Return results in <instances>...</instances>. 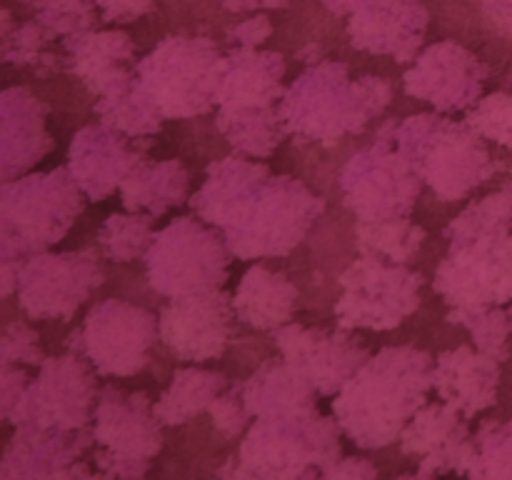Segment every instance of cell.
Here are the masks:
<instances>
[{
    "instance_id": "cell-25",
    "label": "cell",
    "mask_w": 512,
    "mask_h": 480,
    "mask_svg": "<svg viewBox=\"0 0 512 480\" xmlns=\"http://www.w3.org/2000/svg\"><path fill=\"white\" fill-rule=\"evenodd\" d=\"M285 60L273 50L233 48L218 63L215 105L218 108H248V105H280Z\"/></svg>"
},
{
    "instance_id": "cell-41",
    "label": "cell",
    "mask_w": 512,
    "mask_h": 480,
    "mask_svg": "<svg viewBox=\"0 0 512 480\" xmlns=\"http://www.w3.org/2000/svg\"><path fill=\"white\" fill-rule=\"evenodd\" d=\"M95 475L100 478H143L150 470L148 458H128V455L110 453L100 448L95 453Z\"/></svg>"
},
{
    "instance_id": "cell-11",
    "label": "cell",
    "mask_w": 512,
    "mask_h": 480,
    "mask_svg": "<svg viewBox=\"0 0 512 480\" xmlns=\"http://www.w3.org/2000/svg\"><path fill=\"white\" fill-rule=\"evenodd\" d=\"M338 328L395 330L420 308L423 275L408 265L360 253L338 278Z\"/></svg>"
},
{
    "instance_id": "cell-13",
    "label": "cell",
    "mask_w": 512,
    "mask_h": 480,
    "mask_svg": "<svg viewBox=\"0 0 512 480\" xmlns=\"http://www.w3.org/2000/svg\"><path fill=\"white\" fill-rule=\"evenodd\" d=\"M85 355L73 353L45 358L38 378L28 383L10 425H43V428H88L98 405V380Z\"/></svg>"
},
{
    "instance_id": "cell-44",
    "label": "cell",
    "mask_w": 512,
    "mask_h": 480,
    "mask_svg": "<svg viewBox=\"0 0 512 480\" xmlns=\"http://www.w3.org/2000/svg\"><path fill=\"white\" fill-rule=\"evenodd\" d=\"M273 35V23H270L268 15H253V18L243 20V23L235 25L228 33V40H233L235 48H260L265 40Z\"/></svg>"
},
{
    "instance_id": "cell-14",
    "label": "cell",
    "mask_w": 512,
    "mask_h": 480,
    "mask_svg": "<svg viewBox=\"0 0 512 480\" xmlns=\"http://www.w3.org/2000/svg\"><path fill=\"white\" fill-rule=\"evenodd\" d=\"M105 283V268L93 248L35 253L18 283V305L35 320H70Z\"/></svg>"
},
{
    "instance_id": "cell-50",
    "label": "cell",
    "mask_w": 512,
    "mask_h": 480,
    "mask_svg": "<svg viewBox=\"0 0 512 480\" xmlns=\"http://www.w3.org/2000/svg\"><path fill=\"white\" fill-rule=\"evenodd\" d=\"M510 323H512V310H510Z\"/></svg>"
},
{
    "instance_id": "cell-42",
    "label": "cell",
    "mask_w": 512,
    "mask_h": 480,
    "mask_svg": "<svg viewBox=\"0 0 512 480\" xmlns=\"http://www.w3.org/2000/svg\"><path fill=\"white\" fill-rule=\"evenodd\" d=\"M3 370H0V415H3L5 423H10L15 408L23 400L25 390H28V375L20 365L13 363H0Z\"/></svg>"
},
{
    "instance_id": "cell-49",
    "label": "cell",
    "mask_w": 512,
    "mask_h": 480,
    "mask_svg": "<svg viewBox=\"0 0 512 480\" xmlns=\"http://www.w3.org/2000/svg\"><path fill=\"white\" fill-rule=\"evenodd\" d=\"M25 5H33V8H38V10H43V8H48L50 3H53V0H23Z\"/></svg>"
},
{
    "instance_id": "cell-22",
    "label": "cell",
    "mask_w": 512,
    "mask_h": 480,
    "mask_svg": "<svg viewBox=\"0 0 512 480\" xmlns=\"http://www.w3.org/2000/svg\"><path fill=\"white\" fill-rule=\"evenodd\" d=\"M153 403L145 393L105 385L93 415V438L100 448L128 458L153 460L163 448V430Z\"/></svg>"
},
{
    "instance_id": "cell-5",
    "label": "cell",
    "mask_w": 512,
    "mask_h": 480,
    "mask_svg": "<svg viewBox=\"0 0 512 480\" xmlns=\"http://www.w3.org/2000/svg\"><path fill=\"white\" fill-rule=\"evenodd\" d=\"M338 420L320 415V410L305 413L258 415L245 430L238 455L228 460L218 475L233 478L298 480L323 478L325 470L340 458Z\"/></svg>"
},
{
    "instance_id": "cell-12",
    "label": "cell",
    "mask_w": 512,
    "mask_h": 480,
    "mask_svg": "<svg viewBox=\"0 0 512 480\" xmlns=\"http://www.w3.org/2000/svg\"><path fill=\"white\" fill-rule=\"evenodd\" d=\"M160 340V320L143 305L108 298L93 305L68 348L85 355L105 378H133L148 368Z\"/></svg>"
},
{
    "instance_id": "cell-28",
    "label": "cell",
    "mask_w": 512,
    "mask_h": 480,
    "mask_svg": "<svg viewBox=\"0 0 512 480\" xmlns=\"http://www.w3.org/2000/svg\"><path fill=\"white\" fill-rule=\"evenodd\" d=\"M243 398L250 415L305 413L318 408V390L288 360L273 358L243 380Z\"/></svg>"
},
{
    "instance_id": "cell-33",
    "label": "cell",
    "mask_w": 512,
    "mask_h": 480,
    "mask_svg": "<svg viewBox=\"0 0 512 480\" xmlns=\"http://www.w3.org/2000/svg\"><path fill=\"white\" fill-rule=\"evenodd\" d=\"M425 243V230L410 218L358 220L355 245L363 255H375L390 263L408 265Z\"/></svg>"
},
{
    "instance_id": "cell-8",
    "label": "cell",
    "mask_w": 512,
    "mask_h": 480,
    "mask_svg": "<svg viewBox=\"0 0 512 480\" xmlns=\"http://www.w3.org/2000/svg\"><path fill=\"white\" fill-rule=\"evenodd\" d=\"M218 45L210 38L170 35L135 65V78L165 120L195 118L213 110Z\"/></svg>"
},
{
    "instance_id": "cell-48",
    "label": "cell",
    "mask_w": 512,
    "mask_h": 480,
    "mask_svg": "<svg viewBox=\"0 0 512 480\" xmlns=\"http://www.w3.org/2000/svg\"><path fill=\"white\" fill-rule=\"evenodd\" d=\"M323 3L325 8L335 15H353L358 13L360 8H365L368 3H373V0H323Z\"/></svg>"
},
{
    "instance_id": "cell-18",
    "label": "cell",
    "mask_w": 512,
    "mask_h": 480,
    "mask_svg": "<svg viewBox=\"0 0 512 480\" xmlns=\"http://www.w3.org/2000/svg\"><path fill=\"white\" fill-rule=\"evenodd\" d=\"M465 415L448 403H425L400 433V453L420 458L418 478L458 473L470 475L478 448Z\"/></svg>"
},
{
    "instance_id": "cell-10",
    "label": "cell",
    "mask_w": 512,
    "mask_h": 480,
    "mask_svg": "<svg viewBox=\"0 0 512 480\" xmlns=\"http://www.w3.org/2000/svg\"><path fill=\"white\" fill-rule=\"evenodd\" d=\"M395 125L388 120L373 145L358 150L340 170V193L345 208L358 220L408 218L423 190V175L395 148Z\"/></svg>"
},
{
    "instance_id": "cell-30",
    "label": "cell",
    "mask_w": 512,
    "mask_h": 480,
    "mask_svg": "<svg viewBox=\"0 0 512 480\" xmlns=\"http://www.w3.org/2000/svg\"><path fill=\"white\" fill-rule=\"evenodd\" d=\"M215 123L235 153L255 160L270 158L288 135V125L280 115V105L220 108Z\"/></svg>"
},
{
    "instance_id": "cell-4",
    "label": "cell",
    "mask_w": 512,
    "mask_h": 480,
    "mask_svg": "<svg viewBox=\"0 0 512 480\" xmlns=\"http://www.w3.org/2000/svg\"><path fill=\"white\" fill-rule=\"evenodd\" d=\"M393 103V83L378 75L350 78L340 60H320L293 80L280 100L288 133L330 148L358 135Z\"/></svg>"
},
{
    "instance_id": "cell-24",
    "label": "cell",
    "mask_w": 512,
    "mask_h": 480,
    "mask_svg": "<svg viewBox=\"0 0 512 480\" xmlns=\"http://www.w3.org/2000/svg\"><path fill=\"white\" fill-rule=\"evenodd\" d=\"M498 388L500 363L483 350L460 345L435 360L433 390L468 420L498 403Z\"/></svg>"
},
{
    "instance_id": "cell-23",
    "label": "cell",
    "mask_w": 512,
    "mask_h": 480,
    "mask_svg": "<svg viewBox=\"0 0 512 480\" xmlns=\"http://www.w3.org/2000/svg\"><path fill=\"white\" fill-rule=\"evenodd\" d=\"M50 108L23 85L3 90L0 98V165L3 183L38 165L53 150L45 120Z\"/></svg>"
},
{
    "instance_id": "cell-26",
    "label": "cell",
    "mask_w": 512,
    "mask_h": 480,
    "mask_svg": "<svg viewBox=\"0 0 512 480\" xmlns=\"http://www.w3.org/2000/svg\"><path fill=\"white\" fill-rule=\"evenodd\" d=\"M65 50L70 70L93 95H103L110 85L135 75V43L123 30H85L68 35Z\"/></svg>"
},
{
    "instance_id": "cell-43",
    "label": "cell",
    "mask_w": 512,
    "mask_h": 480,
    "mask_svg": "<svg viewBox=\"0 0 512 480\" xmlns=\"http://www.w3.org/2000/svg\"><path fill=\"white\" fill-rule=\"evenodd\" d=\"M105 23H133L158 5V0H95Z\"/></svg>"
},
{
    "instance_id": "cell-35",
    "label": "cell",
    "mask_w": 512,
    "mask_h": 480,
    "mask_svg": "<svg viewBox=\"0 0 512 480\" xmlns=\"http://www.w3.org/2000/svg\"><path fill=\"white\" fill-rule=\"evenodd\" d=\"M448 323L468 328L475 348L483 350L485 355L505 363L510 358V335L512 323L510 313H505L503 305H460L450 308Z\"/></svg>"
},
{
    "instance_id": "cell-34",
    "label": "cell",
    "mask_w": 512,
    "mask_h": 480,
    "mask_svg": "<svg viewBox=\"0 0 512 480\" xmlns=\"http://www.w3.org/2000/svg\"><path fill=\"white\" fill-rule=\"evenodd\" d=\"M155 215L150 213H113L98 230V245L113 263H133L145 258L155 238Z\"/></svg>"
},
{
    "instance_id": "cell-46",
    "label": "cell",
    "mask_w": 512,
    "mask_h": 480,
    "mask_svg": "<svg viewBox=\"0 0 512 480\" xmlns=\"http://www.w3.org/2000/svg\"><path fill=\"white\" fill-rule=\"evenodd\" d=\"M478 3L498 33L512 35V0H478Z\"/></svg>"
},
{
    "instance_id": "cell-9",
    "label": "cell",
    "mask_w": 512,
    "mask_h": 480,
    "mask_svg": "<svg viewBox=\"0 0 512 480\" xmlns=\"http://www.w3.org/2000/svg\"><path fill=\"white\" fill-rule=\"evenodd\" d=\"M230 253L225 235L215 225L193 218H175L158 230L145 253L150 288L165 298L223 288Z\"/></svg>"
},
{
    "instance_id": "cell-1",
    "label": "cell",
    "mask_w": 512,
    "mask_h": 480,
    "mask_svg": "<svg viewBox=\"0 0 512 480\" xmlns=\"http://www.w3.org/2000/svg\"><path fill=\"white\" fill-rule=\"evenodd\" d=\"M190 205L225 235L240 260L290 255L325 210V200L303 180L273 175L268 165L243 155L213 160Z\"/></svg>"
},
{
    "instance_id": "cell-6",
    "label": "cell",
    "mask_w": 512,
    "mask_h": 480,
    "mask_svg": "<svg viewBox=\"0 0 512 480\" xmlns=\"http://www.w3.org/2000/svg\"><path fill=\"white\" fill-rule=\"evenodd\" d=\"M393 140L443 203L465 200L495 173L485 138L465 120H450L440 113L410 115L398 120Z\"/></svg>"
},
{
    "instance_id": "cell-16",
    "label": "cell",
    "mask_w": 512,
    "mask_h": 480,
    "mask_svg": "<svg viewBox=\"0 0 512 480\" xmlns=\"http://www.w3.org/2000/svg\"><path fill=\"white\" fill-rule=\"evenodd\" d=\"M488 75V65L478 55L453 40H440L425 48L413 68L405 70L403 88L438 113H460L478 103Z\"/></svg>"
},
{
    "instance_id": "cell-38",
    "label": "cell",
    "mask_w": 512,
    "mask_h": 480,
    "mask_svg": "<svg viewBox=\"0 0 512 480\" xmlns=\"http://www.w3.org/2000/svg\"><path fill=\"white\" fill-rule=\"evenodd\" d=\"M465 123L485 140L512 148V95L490 93L468 108Z\"/></svg>"
},
{
    "instance_id": "cell-37",
    "label": "cell",
    "mask_w": 512,
    "mask_h": 480,
    "mask_svg": "<svg viewBox=\"0 0 512 480\" xmlns=\"http://www.w3.org/2000/svg\"><path fill=\"white\" fill-rule=\"evenodd\" d=\"M478 460L470 478H512V420H490L473 435Z\"/></svg>"
},
{
    "instance_id": "cell-32",
    "label": "cell",
    "mask_w": 512,
    "mask_h": 480,
    "mask_svg": "<svg viewBox=\"0 0 512 480\" xmlns=\"http://www.w3.org/2000/svg\"><path fill=\"white\" fill-rule=\"evenodd\" d=\"M228 385V378L218 370L195 365L178 368L158 403H153V410L163 425H185L205 413Z\"/></svg>"
},
{
    "instance_id": "cell-15",
    "label": "cell",
    "mask_w": 512,
    "mask_h": 480,
    "mask_svg": "<svg viewBox=\"0 0 512 480\" xmlns=\"http://www.w3.org/2000/svg\"><path fill=\"white\" fill-rule=\"evenodd\" d=\"M160 343L183 363H205L225 353L235 333L233 298L223 288L170 298L158 315Z\"/></svg>"
},
{
    "instance_id": "cell-40",
    "label": "cell",
    "mask_w": 512,
    "mask_h": 480,
    "mask_svg": "<svg viewBox=\"0 0 512 480\" xmlns=\"http://www.w3.org/2000/svg\"><path fill=\"white\" fill-rule=\"evenodd\" d=\"M43 348L38 333L23 320H10L0 340V363L13 365H43Z\"/></svg>"
},
{
    "instance_id": "cell-19",
    "label": "cell",
    "mask_w": 512,
    "mask_h": 480,
    "mask_svg": "<svg viewBox=\"0 0 512 480\" xmlns=\"http://www.w3.org/2000/svg\"><path fill=\"white\" fill-rule=\"evenodd\" d=\"M93 430L15 425L0 463V478H93L83 453L93 443Z\"/></svg>"
},
{
    "instance_id": "cell-7",
    "label": "cell",
    "mask_w": 512,
    "mask_h": 480,
    "mask_svg": "<svg viewBox=\"0 0 512 480\" xmlns=\"http://www.w3.org/2000/svg\"><path fill=\"white\" fill-rule=\"evenodd\" d=\"M83 198L68 165L5 180L0 185V238H10L30 255L43 253L68 235L83 213Z\"/></svg>"
},
{
    "instance_id": "cell-39",
    "label": "cell",
    "mask_w": 512,
    "mask_h": 480,
    "mask_svg": "<svg viewBox=\"0 0 512 480\" xmlns=\"http://www.w3.org/2000/svg\"><path fill=\"white\" fill-rule=\"evenodd\" d=\"M210 418H213L215 430L225 435V438H238L245 430L250 428V415L248 405H245L243 398V383H233L218 395V398L210 403L208 408Z\"/></svg>"
},
{
    "instance_id": "cell-31",
    "label": "cell",
    "mask_w": 512,
    "mask_h": 480,
    "mask_svg": "<svg viewBox=\"0 0 512 480\" xmlns=\"http://www.w3.org/2000/svg\"><path fill=\"white\" fill-rule=\"evenodd\" d=\"M93 110L105 128L128 135V138H150L160 133L165 120L158 105L140 88L135 75L110 85L103 95H98Z\"/></svg>"
},
{
    "instance_id": "cell-36",
    "label": "cell",
    "mask_w": 512,
    "mask_h": 480,
    "mask_svg": "<svg viewBox=\"0 0 512 480\" xmlns=\"http://www.w3.org/2000/svg\"><path fill=\"white\" fill-rule=\"evenodd\" d=\"M53 38L55 35L38 18L18 25L3 38V60L8 65H33L40 75H48L58 68V58L45 50Z\"/></svg>"
},
{
    "instance_id": "cell-17",
    "label": "cell",
    "mask_w": 512,
    "mask_h": 480,
    "mask_svg": "<svg viewBox=\"0 0 512 480\" xmlns=\"http://www.w3.org/2000/svg\"><path fill=\"white\" fill-rule=\"evenodd\" d=\"M273 343L280 355L310 380L320 398L338 395L370 358L368 348L345 328L325 330L288 323L273 330Z\"/></svg>"
},
{
    "instance_id": "cell-3",
    "label": "cell",
    "mask_w": 512,
    "mask_h": 480,
    "mask_svg": "<svg viewBox=\"0 0 512 480\" xmlns=\"http://www.w3.org/2000/svg\"><path fill=\"white\" fill-rule=\"evenodd\" d=\"M448 258L433 290L450 305H505L512 300V183L470 203L445 230Z\"/></svg>"
},
{
    "instance_id": "cell-45",
    "label": "cell",
    "mask_w": 512,
    "mask_h": 480,
    "mask_svg": "<svg viewBox=\"0 0 512 480\" xmlns=\"http://www.w3.org/2000/svg\"><path fill=\"white\" fill-rule=\"evenodd\" d=\"M380 470L373 460L360 458V455H348V458H338L328 470L323 473V478L330 480H365V478H378Z\"/></svg>"
},
{
    "instance_id": "cell-20",
    "label": "cell",
    "mask_w": 512,
    "mask_h": 480,
    "mask_svg": "<svg viewBox=\"0 0 512 480\" xmlns=\"http://www.w3.org/2000/svg\"><path fill=\"white\" fill-rule=\"evenodd\" d=\"M148 140L128 138L123 133L100 125H85L73 135L68 148V170L78 188L90 203H100L133 173L135 165L145 158Z\"/></svg>"
},
{
    "instance_id": "cell-47",
    "label": "cell",
    "mask_w": 512,
    "mask_h": 480,
    "mask_svg": "<svg viewBox=\"0 0 512 480\" xmlns=\"http://www.w3.org/2000/svg\"><path fill=\"white\" fill-rule=\"evenodd\" d=\"M223 8L228 10H235V13H240V10H258V8H283V5H288L290 0H218Z\"/></svg>"
},
{
    "instance_id": "cell-2",
    "label": "cell",
    "mask_w": 512,
    "mask_h": 480,
    "mask_svg": "<svg viewBox=\"0 0 512 480\" xmlns=\"http://www.w3.org/2000/svg\"><path fill=\"white\" fill-rule=\"evenodd\" d=\"M435 360L415 345L370 355L333 400L343 433L363 450L398 443L408 420L428 403Z\"/></svg>"
},
{
    "instance_id": "cell-27",
    "label": "cell",
    "mask_w": 512,
    "mask_h": 480,
    "mask_svg": "<svg viewBox=\"0 0 512 480\" xmlns=\"http://www.w3.org/2000/svg\"><path fill=\"white\" fill-rule=\"evenodd\" d=\"M300 305V290L285 273L265 265L245 270L233 293L235 315L243 325L255 330H278L293 323Z\"/></svg>"
},
{
    "instance_id": "cell-29",
    "label": "cell",
    "mask_w": 512,
    "mask_h": 480,
    "mask_svg": "<svg viewBox=\"0 0 512 480\" xmlns=\"http://www.w3.org/2000/svg\"><path fill=\"white\" fill-rule=\"evenodd\" d=\"M190 195V173L183 160H148L143 158L133 173L120 185V203L133 213L163 215L175 205L185 203Z\"/></svg>"
},
{
    "instance_id": "cell-21",
    "label": "cell",
    "mask_w": 512,
    "mask_h": 480,
    "mask_svg": "<svg viewBox=\"0 0 512 480\" xmlns=\"http://www.w3.org/2000/svg\"><path fill=\"white\" fill-rule=\"evenodd\" d=\"M428 23L423 0H373L350 15L348 38L355 50L390 55L405 65L420 55Z\"/></svg>"
}]
</instances>
